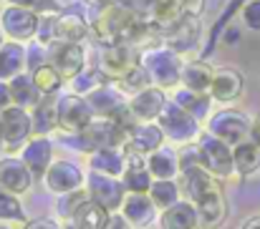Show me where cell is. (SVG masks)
Instances as JSON below:
<instances>
[{"label": "cell", "mask_w": 260, "mask_h": 229, "mask_svg": "<svg viewBox=\"0 0 260 229\" xmlns=\"http://www.w3.org/2000/svg\"><path fill=\"white\" fill-rule=\"evenodd\" d=\"M200 8H202V0H187V10H189V13H194V15H197V13H200Z\"/></svg>", "instance_id": "obj_50"}, {"label": "cell", "mask_w": 260, "mask_h": 229, "mask_svg": "<svg viewBox=\"0 0 260 229\" xmlns=\"http://www.w3.org/2000/svg\"><path fill=\"white\" fill-rule=\"evenodd\" d=\"M159 227L162 229H202V219L197 207L189 199H179L170 209L159 214Z\"/></svg>", "instance_id": "obj_23"}, {"label": "cell", "mask_w": 260, "mask_h": 229, "mask_svg": "<svg viewBox=\"0 0 260 229\" xmlns=\"http://www.w3.org/2000/svg\"><path fill=\"white\" fill-rule=\"evenodd\" d=\"M243 73L238 68H217L215 78H212V86H210V96L217 101V103H233L240 98L243 93Z\"/></svg>", "instance_id": "obj_22"}, {"label": "cell", "mask_w": 260, "mask_h": 229, "mask_svg": "<svg viewBox=\"0 0 260 229\" xmlns=\"http://www.w3.org/2000/svg\"><path fill=\"white\" fill-rule=\"evenodd\" d=\"M0 149H3V141H0Z\"/></svg>", "instance_id": "obj_55"}, {"label": "cell", "mask_w": 260, "mask_h": 229, "mask_svg": "<svg viewBox=\"0 0 260 229\" xmlns=\"http://www.w3.org/2000/svg\"><path fill=\"white\" fill-rule=\"evenodd\" d=\"M30 76H33L36 86L41 88V93H43V96H56V93L61 91L63 81H66V78L56 71V66H53V63H41Z\"/></svg>", "instance_id": "obj_37"}, {"label": "cell", "mask_w": 260, "mask_h": 229, "mask_svg": "<svg viewBox=\"0 0 260 229\" xmlns=\"http://www.w3.org/2000/svg\"><path fill=\"white\" fill-rule=\"evenodd\" d=\"M91 197H88L86 186H81V189H76V192H69V194H61L58 197V202H56V212H58V217L61 219H74V214L79 212V207L88 202Z\"/></svg>", "instance_id": "obj_40"}, {"label": "cell", "mask_w": 260, "mask_h": 229, "mask_svg": "<svg viewBox=\"0 0 260 229\" xmlns=\"http://www.w3.org/2000/svg\"><path fill=\"white\" fill-rule=\"evenodd\" d=\"M126 139H129V131L121 124H116L114 119H106V116H96L79 134H61V141L66 146L84 154H93L99 149H111V146L124 149Z\"/></svg>", "instance_id": "obj_1"}, {"label": "cell", "mask_w": 260, "mask_h": 229, "mask_svg": "<svg viewBox=\"0 0 260 229\" xmlns=\"http://www.w3.org/2000/svg\"><path fill=\"white\" fill-rule=\"evenodd\" d=\"M91 25L79 13H58L53 23V38L61 43H81L88 35Z\"/></svg>", "instance_id": "obj_25"}, {"label": "cell", "mask_w": 260, "mask_h": 229, "mask_svg": "<svg viewBox=\"0 0 260 229\" xmlns=\"http://www.w3.org/2000/svg\"><path fill=\"white\" fill-rule=\"evenodd\" d=\"M142 63L149 71L152 83L170 91L177 88V83H182V68L184 63L179 61V53H174L172 48H149L142 53Z\"/></svg>", "instance_id": "obj_4"}, {"label": "cell", "mask_w": 260, "mask_h": 229, "mask_svg": "<svg viewBox=\"0 0 260 229\" xmlns=\"http://www.w3.org/2000/svg\"><path fill=\"white\" fill-rule=\"evenodd\" d=\"M86 101L91 103V108H93V113L96 116H106V119H111L129 98L124 96V91L116 86V83H104V86H99L96 91H91L86 96Z\"/></svg>", "instance_id": "obj_24"}, {"label": "cell", "mask_w": 260, "mask_h": 229, "mask_svg": "<svg viewBox=\"0 0 260 229\" xmlns=\"http://www.w3.org/2000/svg\"><path fill=\"white\" fill-rule=\"evenodd\" d=\"M184 13H189L187 10V0H157L154 3V10H152V18L167 30Z\"/></svg>", "instance_id": "obj_36"}, {"label": "cell", "mask_w": 260, "mask_h": 229, "mask_svg": "<svg viewBox=\"0 0 260 229\" xmlns=\"http://www.w3.org/2000/svg\"><path fill=\"white\" fill-rule=\"evenodd\" d=\"M167 93H165V88H159V86H147L144 91H139V93H134L132 98H129V108H132V113H134V119L137 121H157L159 119V113L165 111V106H167Z\"/></svg>", "instance_id": "obj_18"}, {"label": "cell", "mask_w": 260, "mask_h": 229, "mask_svg": "<svg viewBox=\"0 0 260 229\" xmlns=\"http://www.w3.org/2000/svg\"><path fill=\"white\" fill-rule=\"evenodd\" d=\"M157 124L162 126L167 141H174V144H192L200 136V121L192 113H187L179 103H174L172 98L167 101Z\"/></svg>", "instance_id": "obj_7"}, {"label": "cell", "mask_w": 260, "mask_h": 229, "mask_svg": "<svg viewBox=\"0 0 260 229\" xmlns=\"http://www.w3.org/2000/svg\"><path fill=\"white\" fill-rule=\"evenodd\" d=\"M172 101L174 103H179L187 113H192L197 121H207L210 116H212V96L210 93H200V91H192V88H177L172 93Z\"/></svg>", "instance_id": "obj_27"}, {"label": "cell", "mask_w": 260, "mask_h": 229, "mask_svg": "<svg viewBox=\"0 0 260 229\" xmlns=\"http://www.w3.org/2000/svg\"><path fill=\"white\" fill-rule=\"evenodd\" d=\"M56 111H58V131L61 134H79L96 119L86 96L76 91H66L56 96Z\"/></svg>", "instance_id": "obj_5"}, {"label": "cell", "mask_w": 260, "mask_h": 229, "mask_svg": "<svg viewBox=\"0 0 260 229\" xmlns=\"http://www.w3.org/2000/svg\"><path fill=\"white\" fill-rule=\"evenodd\" d=\"M212 78H215V68L205 61H187L182 68V86L200 93H210Z\"/></svg>", "instance_id": "obj_31"}, {"label": "cell", "mask_w": 260, "mask_h": 229, "mask_svg": "<svg viewBox=\"0 0 260 229\" xmlns=\"http://www.w3.org/2000/svg\"><path fill=\"white\" fill-rule=\"evenodd\" d=\"M0 3H3V0H0Z\"/></svg>", "instance_id": "obj_56"}, {"label": "cell", "mask_w": 260, "mask_h": 229, "mask_svg": "<svg viewBox=\"0 0 260 229\" xmlns=\"http://www.w3.org/2000/svg\"><path fill=\"white\" fill-rule=\"evenodd\" d=\"M197 146H200V156H202V166L212 176H217V179L235 176V156H233V146L228 141L205 131L197 136Z\"/></svg>", "instance_id": "obj_6"}, {"label": "cell", "mask_w": 260, "mask_h": 229, "mask_svg": "<svg viewBox=\"0 0 260 229\" xmlns=\"http://www.w3.org/2000/svg\"><path fill=\"white\" fill-rule=\"evenodd\" d=\"M197 212H200V219H202V229H220L228 219V199H225V192L220 186V179L210 181L202 192H197L192 199H189Z\"/></svg>", "instance_id": "obj_8"}, {"label": "cell", "mask_w": 260, "mask_h": 229, "mask_svg": "<svg viewBox=\"0 0 260 229\" xmlns=\"http://www.w3.org/2000/svg\"><path fill=\"white\" fill-rule=\"evenodd\" d=\"M86 192L93 202H99L109 212H121V204L129 194L121 176H109V174H99V171L86 174Z\"/></svg>", "instance_id": "obj_10"}, {"label": "cell", "mask_w": 260, "mask_h": 229, "mask_svg": "<svg viewBox=\"0 0 260 229\" xmlns=\"http://www.w3.org/2000/svg\"><path fill=\"white\" fill-rule=\"evenodd\" d=\"M233 156H235V174L238 176H253L260 169V146L250 139L233 146Z\"/></svg>", "instance_id": "obj_33"}, {"label": "cell", "mask_w": 260, "mask_h": 229, "mask_svg": "<svg viewBox=\"0 0 260 229\" xmlns=\"http://www.w3.org/2000/svg\"><path fill=\"white\" fill-rule=\"evenodd\" d=\"M43 184L51 194L61 197V194H69V192H76V189L86 186V174L81 171L79 164L66 161V159H56L48 166V171L43 176Z\"/></svg>", "instance_id": "obj_13"}, {"label": "cell", "mask_w": 260, "mask_h": 229, "mask_svg": "<svg viewBox=\"0 0 260 229\" xmlns=\"http://www.w3.org/2000/svg\"><path fill=\"white\" fill-rule=\"evenodd\" d=\"M20 229H61V224L56 222V219H30V222H25Z\"/></svg>", "instance_id": "obj_46"}, {"label": "cell", "mask_w": 260, "mask_h": 229, "mask_svg": "<svg viewBox=\"0 0 260 229\" xmlns=\"http://www.w3.org/2000/svg\"><path fill=\"white\" fill-rule=\"evenodd\" d=\"M33 181H36V176H33L30 166L23 161V156H13V154L0 156V184L8 192H13L18 197L28 194Z\"/></svg>", "instance_id": "obj_16"}, {"label": "cell", "mask_w": 260, "mask_h": 229, "mask_svg": "<svg viewBox=\"0 0 260 229\" xmlns=\"http://www.w3.org/2000/svg\"><path fill=\"white\" fill-rule=\"evenodd\" d=\"M250 124H253V119H248L243 111L222 108L207 119V131L215 134L217 139L228 141L230 146H238L240 141L250 139Z\"/></svg>", "instance_id": "obj_9"}, {"label": "cell", "mask_w": 260, "mask_h": 229, "mask_svg": "<svg viewBox=\"0 0 260 229\" xmlns=\"http://www.w3.org/2000/svg\"><path fill=\"white\" fill-rule=\"evenodd\" d=\"M8 106H13L10 86H8V81H0V111H5Z\"/></svg>", "instance_id": "obj_47"}, {"label": "cell", "mask_w": 260, "mask_h": 229, "mask_svg": "<svg viewBox=\"0 0 260 229\" xmlns=\"http://www.w3.org/2000/svg\"><path fill=\"white\" fill-rule=\"evenodd\" d=\"M137 20V13L132 8H126L121 0L106 3L101 8V13L93 18L91 23V33L96 35V41H101L104 46H114V43H124L126 30L132 28V23Z\"/></svg>", "instance_id": "obj_2"}, {"label": "cell", "mask_w": 260, "mask_h": 229, "mask_svg": "<svg viewBox=\"0 0 260 229\" xmlns=\"http://www.w3.org/2000/svg\"><path fill=\"white\" fill-rule=\"evenodd\" d=\"M20 156H23V161L30 166L33 176H36V179H43L46 171H48V166L56 161V159H53V141H51L48 136H33V139L25 144V149L20 151Z\"/></svg>", "instance_id": "obj_20"}, {"label": "cell", "mask_w": 260, "mask_h": 229, "mask_svg": "<svg viewBox=\"0 0 260 229\" xmlns=\"http://www.w3.org/2000/svg\"><path fill=\"white\" fill-rule=\"evenodd\" d=\"M114 83L124 91L126 98H132L134 93H139V91H144L147 86H152V76H149V71L144 68V63H139L132 73H126L121 81H114Z\"/></svg>", "instance_id": "obj_39"}, {"label": "cell", "mask_w": 260, "mask_h": 229, "mask_svg": "<svg viewBox=\"0 0 260 229\" xmlns=\"http://www.w3.org/2000/svg\"><path fill=\"white\" fill-rule=\"evenodd\" d=\"M139 63H142V53L137 48H132L129 43L106 46L101 58H99V68L109 81H121L126 73H132Z\"/></svg>", "instance_id": "obj_12"}, {"label": "cell", "mask_w": 260, "mask_h": 229, "mask_svg": "<svg viewBox=\"0 0 260 229\" xmlns=\"http://www.w3.org/2000/svg\"><path fill=\"white\" fill-rule=\"evenodd\" d=\"M51 63L56 66V71L66 78V81L76 78L81 71H84V66H86L84 46H81V43H61V41H56Z\"/></svg>", "instance_id": "obj_19"}, {"label": "cell", "mask_w": 260, "mask_h": 229, "mask_svg": "<svg viewBox=\"0 0 260 229\" xmlns=\"http://www.w3.org/2000/svg\"><path fill=\"white\" fill-rule=\"evenodd\" d=\"M243 20L250 30H260V0H250L243 8Z\"/></svg>", "instance_id": "obj_43"}, {"label": "cell", "mask_w": 260, "mask_h": 229, "mask_svg": "<svg viewBox=\"0 0 260 229\" xmlns=\"http://www.w3.org/2000/svg\"><path fill=\"white\" fill-rule=\"evenodd\" d=\"M101 229H134V227L126 222V217H124L121 212H111L109 219H106V224H104Z\"/></svg>", "instance_id": "obj_45"}, {"label": "cell", "mask_w": 260, "mask_h": 229, "mask_svg": "<svg viewBox=\"0 0 260 229\" xmlns=\"http://www.w3.org/2000/svg\"><path fill=\"white\" fill-rule=\"evenodd\" d=\"M126 169V151L124 149H99L88 156V171L109 174V176H121Z\"/></svg>", "instance_id": "obj_28"}, {"label": "cell", "mask_w": 260, "mask_h": 229, "mask_svg": "<svg viewBox=\"0 0 260 229\" xmlns=\"http://www.w3.org/2000/svg\"><path fill=\"white\" fill-rule=\"evenodd\" d=\"M109 209H104L99 202H93V199H88L84 202L81 207H79V212L74 214V224L79 229H101L106 224V219H109Z\"/></svg>", "instance_id": "obj_34"}, {"label": "cell", "mask_w": 260, "mask_h": 229, "mask_svg": "<svg viewBox=\"0 0 260 229\" xmlns=\"http://www.w3.org/2000/svg\"><path fill=\"white\" fill-rule=\"evenodd\" d=\"M200 33H202L200 18H197L194 13H184L177 23H172V25L165 30L162 41H165L167 48H172L174 53L184 56V53L194 51V46L200 43Z\"/></svg>", "instance_id": "obj_14"}, {"label": "cell", "mask_w": 260, "mask_h": 229, "mask_svg": "<svg viewBox=\"0 0 260 229\" xmlns=\"http://www.w3.org/2000/svg\"><path fill=\"white\" fill-rule=\"evenodd\" d=\"M33 136V113L28 108L8 106L5 111H0V141L5 154H20Z\"/></svg>", "instance_id": "obj_3"}, {"label": "cell", "mask_w": 260, "mask_h": 229, "mask_svg": "<svg viewBox=\"0 0 260 229\" xmlns=\"http://www.w3.org/2000/svg\"><path fill=\"white\" fill-rule=\"evenodd\" d=\"M0 222H15V224H25V209L18 199V194L8 192L0 184Z\"/></svg>", "instance_id": "obj_38"}, {"label": "cell", "mask_w": 260, "mask_h": 229, "mask_svg": "<svg viewBox=\"0 0 260 229\" xmlns=\"http://www.w3.org/2000/svg\"><path fill=\"white\" fill-rule=\"evenodd\" d=\"M240 229H260V214H255V217H248V219L240 224Z\"/></svg>", "instance_id": "obj_49"}, {"label": "cell", "mask_w": 260, "mask_h": 229, "mask_svg": "<svg viewBox=\"0 0 260 229\" xmlns=\"http://www.w3.org/2000/svg\"><path fill=\"white\" fill-rule=\"evenodd\" d=\"M165 141H167V136H165V131L157 121H139L129 129V139L124 144V151L149 156L159 146H165Z\"/></svg>", "instance_id": "obj_15"}, {"label": "cell", "mask_w": 260, "mask_h": 229, "mask_svg": "<svg viewBox=\"0 0 260 229\" xmlns=\"http://www.w3.org/2000/svg\"><path fill=\"white\" fill-rule=\"evenodd\" d=\"M121 3H124L126 8H132L137 15H147V10H149V13L154 10V3H157V0H121Z\"/></svg>", "instance_id": "obj_44"}, {"label": "cell", "mask_w": 260, "mask_h": 229, "mask_svg": "<svg viewBox=\"0 0 260 229\" xmlns=\"http://www.w3.org/2000/svg\"><path fill=\"white\" fill-rule=\"evenodd\" d=\"M121 214L126 217V222L134 229H147L154 222H159V207L154 204V199L149 194H134L129 192L124 204H121Z\"/></svg>", "instance_id": "obj_17"}, {"label": "cell", "mask_w": 260, "mask_h": 229, "mask_svg": "<svg viewBox=\"0 0 260 229\" xmlns=\"http://www.w3.org/2000/svg\"><path fill=\"white\" fill-rule=\"evenodd\" d=\"M61 229H79V227H76L71 219H63V222H61Z\"/></svg>", "instance_id": "obj_51"}, {"label": "cell", "mask_w": 260, "mask_h": 229, "mask_svg": "<svg viewBox=\"0 0 260 229\" xmlns=\"http://www.w3.org/2000/svg\"><path fill=\"white\" fill-rule=\"evenodd\" d=\"M30 113H33V131H36V136H48V134L58 131L56 96H43L41 103H38Z\"/></svg>", "instance_id": "obj_32"}, {"label": "cell", "mask_w": 260, "mask_h": 229, "mask_svg": "<svg viewBox=\"0 0 260 229\" xmlns=\"http://www.w3.org/2000/svg\"><path fill=\"white\" fill-rule=\"evenodd\" d=\"M147 166L152 171L154 179H177L179 176V151H174L170 146H159L157 151L147 156Z\"/></svg>", "instance_id": "obj_30"}, {"label": "cell", "mask_w": 260, "mask_h": 229, "mask_svg": "<svg viewBox=\"0 0 260 229\" xmlns=\"http://www.w3.org/2000/svg\"><path fill=\"white\" fill-rule=\"evenodd\" d=\"M149 197L154 199V204L159 207V212L170 209L179 199H184L182 197V186H179L177 179H154V184L149 189Z\"/></svg>", "instance_id": "obj_35"}, {"label": "cell", "mask_w": 260, "mask_h": 229, "mask_svg": "<svg viewBox=\"0 0 260 229\" xmlns=\"http://www.w3.org/2000/svg\"><path fill=\"white\" fill-rule=\"evenodd\" d=\"M0 229H10L8 227V222H0Z\"/></svg>", "instance_id": "obj_53"}, {"label": "cell", "mask_w": 260, "mask_h": 229, "mask_svg": "<svg viewBox=\"0 0 260 229\" xmlns=\"http://www.w3.org/2000/svg\"><path fill=\"white\" fill-rule=\"evenodd\" d=\"M28 68V56L23 43L18 41H5L0 46V81H10V78L25 73Z\"/></svg>", "instance_id": "obj_26"}, {"label": "cell", "mask_w": 260, "mask_h": 229, "mask_svg": "<svg viewBox=\"0 0 260 229\" xmlns=\"http://www.w3.org/2000/svg\"><path fill=\"white\" fill-rule=\"evenodd\" d=\"M13 5H20V8H28L38 15H58L61 13V5L56 0H8Z\"/></svg>", "instance_id": "obj_42"}, {"label": "cell", "mask_w": 260, "mask_h": 229, "mask_svg": "<svg viewBox=\"0 0 260 229\" xmlns=\"http://www.w3.org/2000/svg\"><path fill=\"white\" fill-rule=\"evenodd\" d=\"M8 86H10V96H13V106H23V108L33 111L41 103V98H43L41 88L36 86L30 73H20V76L10 78Z\"/></svg>", "instance_id": "obj_29"}, {"label": "cell", "mask_w": 260, "mask_h": 229, "mask_svg": "<svg viewBox=\"0 0 260 229\" xmlns=\"http://www.w3.org/2000/svg\"><path fill=\"white\" fill-rule=\"evenodd\" d=\"M121 181L126 184V192H134V194H149L152 184H154V176L147 166V156L142 154H126V169L121 174Z\"/></svg>", "instance_id": "obj_21"}, {"label": "cell", "mask_w": 260, "mask_h": 229, "mask_svg": "<svg viewBox=\"0 0 260 229\" xmlns=\"http://www.w3.org/2000/svg\"><path fill=\"white\" fill-rule=\"evenodd\" d=\"M3 35H5V33H3V30H0V46H3V43H5V38H3Z\"/></svg>", "instance_id": "obj_54"}, {"label": "cell", "mask_w": 260, "mask_h": 229, "mask_svg": "<svg viewBox=\"0 0 260 229\" xmlns=\"http://www.w3.org/2000/svg\"><path fill=\"white\" fill-rule=\"evenodd\" d=\"M88 3H104L106 5V3H114V0H88Z\"/></svg>", "instance_id": "obj_52"}, {"label": "cell", "mask_w": 260, "mask_h": 229, "mask_svg": "<svg viewBox=\"0 0 260 229\" xmlns=\"http://www.w3.org/2000/svg\"><path fill=\"white\" fill-rule=\"evenodd\" d=\"M41 28V15L28 10V8H20V5H13L8 3L0 13V30L5 33L8 41H18V43H25L30 41Z\"/></svg>", "instance_id": "obj_11"}, {"label": "cell", "mask_w": 260, "mask_h": 229, "mask_svg": "<svg viewBox=\"0 0 260 229\" xmlns=\"http://www.w3.org/2000/svg\"><path fill=\"white\" fill-rule=\"evenodd\" d=\"M69 83H71V91H76V93H81V96H88V93L96 91L99 86L109 83V78L104 76L101 71H99V73H96V71H81L79 76L71 78Z\"/></svg>", "instance_id": "obj_41"}, {"label": "cell", "mask_w": 260, "mask_h": 229, "mask_svg": "<svg viewBox=\"0 0 260 229\" xmlns=\"http://www.w3.org/2000/svg\"><path fill=\"white\" fill-rule=\"evenodd\" d=\"M250 141H255L260 146V116H255L253 124H250Z\"/></svg>", "instance_id": "obj_48"}]
</instances>
